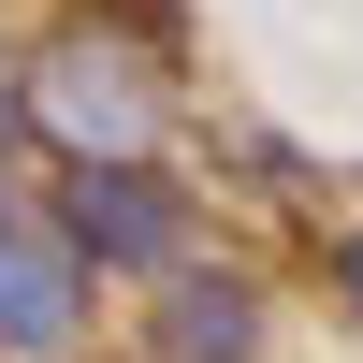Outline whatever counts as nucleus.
<instances>
[{
  "label": "nucleus",
  "mask_w": 363,
  "mask_h": 363,
  "mask_svg": "<svg viewBox=\"0 0 363 363\" xmlns=\"http://www.w3.org/2000/svg\"><path fill=\"white\" fill-rule=\"evenodd\" d=\"M174 102H189V73H174V15L160 0H73V15H44V44L15 58V116H29V145H58V174L160 160Z\"/></svg>",
  "instance_id": "obj_1"
},
{
  "label": "nucleus",
  "mask_w": 363,
  "mask_h": 363,
  "mask_svg": "<svg viewBox=\"0 0 363 363\" xmlns=\"http://www.w3.org/2000/svg\"><path fill=\"white\" fill-rule=\"evenodd\" d=\"M58 233H73V262H87V291L102 277H189L203 262V203H189V174H160V160H131V174H58Z\"/></svg>",
  "instance_id": "obj_2"
},
{
  "label": "nucleus",
  "mask_w": 363,
  "mask_h": 363,
  "mask_svg": "<svg viewBox=\"0 0 363 363\" xmlns=\"http://www.w3.org/2000/svg\"><path fill=\"white\" fill-rule=\"evenodd\" d=\"M0 363H87V262L29 174H0Z\"/></svg>",
  "instance_id": "obj_3"
},
{
  "label": "nucleus",
  "mask_w": 363,
  "mask_h": 363,
  "mask_svg": "<svg viewBox=\"0 0 363 363\" xmlns=\"http://www.w3.org/2000/svg\"><path fill=\"white\" fill-rule=\"evenodd\" d=\"M262 349H277V291H262L247 262L203 247L189 277L145 291V363H262Z\"/></svg>",
  "instance_id": "obj_4"
},
{
  "label": "nucleus",
  "mask_w": 363,
  "mask_h": 363,
  "mask_svg": "<svg viewBox=\"0 0 363 363\" xmlns=\"http://www.w3.org/2000/svg\"><path fill=\"white\" fill-rule=\"evenodd\" d=\"M320 262H335V306L363 320V218H349V233H335V247H320Z\"/></svg>",
  "instance_id": "obj_5"
},
{
  "label": "nucleus",
  "mask_w": 363,
  "mask_h": 363,
  "mask_svg": "<svg viewBox=\"0 0 363 363\" xmlns=\"http://www.w3.org/2000/svg\"><path fill=\"white\" fill-rule=\"evenodd\" d=\"M29 145V116H15V44H0V160Z\"/></svg>",
  "instance_id": "obj_6"
}]
</instances>
